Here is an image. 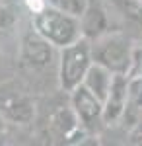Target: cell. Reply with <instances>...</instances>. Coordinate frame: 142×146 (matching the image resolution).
<instances>
[{"label": "cell", "instance_id": "cell-1", "mask_svg": "<svg viewBox=\"0 0 142 146\" xmlns=\"http://www.w3.org/2000/svg\"><path fill=\"white\" fill-rule=\"evenodd\" d=\"M33 31L60 49L74 43L82 35L78 18L62 14L51 6H45L43 10L33 14Z\"/></svg>", "mask_w": 142, "mask_h": 146}, {"label": "cell", "instance_id": "cell-2", "mask_svg": "<svg viewBox=\"0 0 142 146\" xmlns=\"http://www.w3.org/2000/svg\"><path fill=\"white\" fill-rule=\"evenodd\" d=\"M92 62L101 64L111 74H129L132 66V49L131 43L117 33H103L94 39L90 45Z\"/></svg>", "mask_w": 142, "mask_h": 146}, {"label": "cell", "instance_id": "cell-3", "mask_svg": "<svg viewBox=\"0 0 142 146\" xmlns=\"http://www.w3.org/2000/svg\"><path fill=\"white\" fill-rule=\"evenodd\" d=\"M90 64H92V53H90V41L88 39L80 37L74 43L62 47L60 66H58L60 88L64 92H72L76 86H80Z\"/></svg>", "mask_w": 142, "mask_h": 146}, {"label": "cell", "instance_id": "cell-4", "mask_svg": "<svg viewBox=\"0 0 142 146\" xmlns=\"http://www.w3.org/2000/svg\"><path fill=\"white\" fill-rule=\"evenodd\" d=\"M0 115L12 123L27 125L35 117L33 103L27 96L16 90H4L0 94Z\"/></svg>", "mask_w": 142, "mask_h": 146}, {"label": "cell", "instance_id": "cell-5", "mask_svg": "<svg viewBox=\"0 0 142 146\" xmlns=\"http://www.w3.org/2000/svg\"><path fill=\"white\" fill-rule=\"evenodd\" d=\"M72 111L82 125L92 127L103 115V101L98 100L84 84H80L72 90Z\"/></svg>", "mask_w": 142, "mask_h": 146}, {"label": "cell", "instance_id": "cell-6", "mask_svg": "<svg viewBox=\"0 0 142 146\" xmlns=\"http://www.w3.org/2000/svg\"><path fill=\"white\" fill-rule=\"evenodd\" d=\"M55 58V45L37 33L25 35L22 43V60L31 68H45Z\"/></svg>", "mask_w": 142, "mask_h": 146}, {"label": "cell", "instance_id": "cell-7", "mask_svg": "<svg viewBox=\"0 0 142 146\" xmlns=\"http://www.w3.org/2000/svg\"><path fill=\"white\" fill-rule=\"evenodd\" d=\"M127 84H129L127 74H113L109 92H107V96L103 100V115H101V119L105 123L111 125L123 117L125 105H127Z\"/></svg>", "mask_w": 142, "mask_h": 146}, {"label": "cell", "instance_id": "cell-8", "mask_svg": "<svg viewBox=\"0 0 142 146\" xmlns=\"http://www.w3.org/2000/svg\"><path fill=\"white\" fill-rule=\"evenodd\" d=\"M78 22H80V33L88 41H94L99 35L107 33V10L101 4V0H88Z\"/></svg>", "mask_w": 142, "mask_h": 146}, {"label": "cell", "instance_id": "cell-9", "mask_svg": "<svg viewBox=\"0 0 142 146\" xmlns=\"http://www.w3.org/2000/svg\"><path fill=\"white\" fill-rule=\"evenodd\" d=\"M125 123L136 127L142 119V76L129 80L127 84V105L123 111Z\"/></svg>", "mask_w": 142, "mask_h": 146}, {"label": "cell", "instance_id": "cell-10", "mask_svg": "<svg viewBox=\"0 0 142 146\" xmlns=\"http://www.w3.org/2000/svg\"><path fill=\"white\" fill-rule=\"evenodd\" d=\"M111 78H113V74H111L107 68H103L101 64L92 62L90 68H88V72L84 74L82 84H84V86H86V88L92 92L98 100L103 101V100H105V96H107V92H109Z\"/></svg>", "mask_w": 142, "mask_h": 146}, {"label": "cell", "instance_id": "cell-11", "mask_svg": "<svg viewBox=\"0 0 142 146\" xmlns=\"http://www.w3.org/2000/svg\"><path fill=\"white\" fill-rule=\"evenodd\" d=\"M20 23V4L16 0H0V43L14 35Z\"/></svg>", "mask_w": 142, "mask_h": 146}, {"label": "cell", "instance_id": "cell-12", "mask_svg": "<svg viewBox=\"0 0 142 146\" xmlns=\"http://www.w3.org/2000/svg\"><path fill=\"white\" fill-rule=\"evenodd\" d=\"M86 4H88V0H47V6L62 12V14L74 16V18H80L82 16Z\"/></svg>", "mask_w": 142, "mask_h": 146}, {"label": "cell", "instance_id": "cell-13", "mask_svg": "<svg viewBox=\"0 0 142 146\" xmlns=\"http://www.w3.org/2000/svg\"><path fill=\"white\" fill-rule=\"evenodd\" d=\"M53 125H55V127L60 131V133H62V135L68 136L78 127V117H76V113H74V111L60 109V111L53 117Z\"/></svg>", "mask_w": 142, "mask_h": 146}, {"label": "cell", "instance_id": "cell-14", "mask_svg": "<svg viewBox=\"0 0 142 146\" xmlns=\"http://www.w3.org/2000/svg\"><path fill=\"white\" fill-rule=\"evenodd\" d=\"M121 8H123L125 18L142 29V2L140 0H121Z\"/></svg>", "mask_w": 142, "mask_h": 146}, {"label": "cell", "instance_id": "cell-15", "mask_svg": "<svg viewBox=\"0 0 142 146\" xmlns=\"http://www.w3.org/2000/svg\"><path fill=\"white\" fill-rule=\"evenodd\" d=\"M27 2V8L35 14V12H39V10H43L45 6H47V0H25Z\"/></svg>", "mask_w": 142, "mask_h": 146}, {"label": "cell", "instance_id": "cell-16", "mask_svg": "<svg viewBox=\"0 0 142 146\" xmlns=\"http://www.w3.org/2000/svg\"><path fill=\"white\" fill-rule=\"evenodd\" d=\"M4 129H6V119H4V117L0 115V135L4 133Z\"/></svg>", "mask_w": 142, "mask_h": 146}, {"label": "cell", "instance_id": "cell-17", "mask_svg": "<svg viewBox=\"0 0 142 146\" xmlns=\"http://www.w3.org/2000/svg\"><path fill=\"white\" fill-rule=\"evenodd\" d=\"M140 2H142V0H140Z\"/></svg>", "mask_w": 142, "mask_h": 146}]
</instances>
